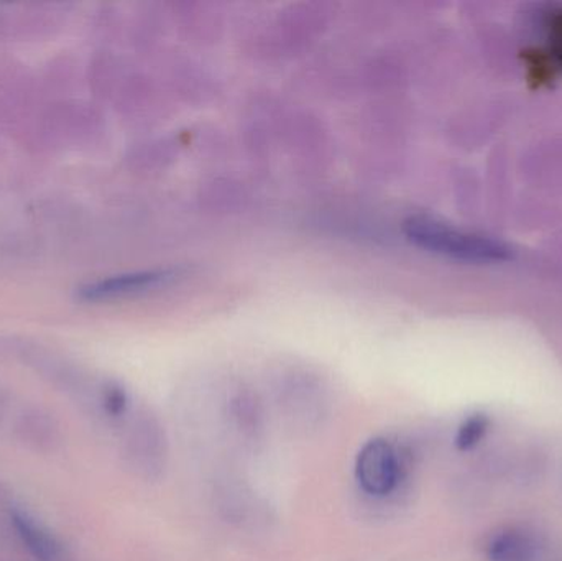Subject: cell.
<instances>
[{
    "label": "cell",
    "mask_w": 562,
    "mask_h": 561,
    "mask_svg": "<svg viewBox=\"0 0 562 561\" xmlns=\"http://www.w3.org/2000/svg\"><path fill=\"white\" fill-rule=\"evenodd\" d=\"M127 392L117 384L108 385L102 394V407L109 417H121L127 412Z\"/></svg>",
    "instance_id": "9c48e42d"
},
{
    "label": "cell",
    "mask_w": 562,
    "mask_h": 561,
    "mask_svg": "<svg viewBox=\"0 0 562 561\" xmlns=\"http://www.w3.org/2000/svg\"><path fill=\"white\" fill-rule=\"evenodd\" d=\"M488 557L491 561H533L535 543L527 534L510 530L491 543Z\"/></svg>",
    "instance_id": "52a82bcc"
},
{
    "label": "cell",
    "mask_w": 562,
    "mask_h": 561,
    "mask_svg": "<svg viewBox=\"0 0 562 561\" xmlns=\"http://www.w3.org/2000/svg\"><path fill=\"white\" fill-rule=\"evenodd\" d=\"M400 458L389 440L373 438L360 448L356 478L363 493L382 497L393 493L400 481Z\"/></svg>",
    "instance_id": "7a4b0ae2"
},
{
    "label": "cell",
    "mask_w": 562,
    "mask_h": 561,
    "mask_svg": "<svg viewBox=\"0 0 562 561\" xmlns=\"http://www.w3.org/2000/svg\"><path fill=\"white\" fill-rule=\"evenodd\" d=\"M487 418L482 417V415L469 418L459 428L458 437H456V447L459 450H469V448L475 447L484 437L485 431H487Z\"/></svg>",
    "instance_id": "ba28073f"
},
{
    "label": "cell",
    "mask_w": 562,
    "mask_h": 561,
    "mask_svg": "<svg viewBox=\"0 0 562 561\" xmlns=\"http://www.w3.org/2000/svg\"><path fill=\"white\" fill-rule=\"evenodd\" d=\"M132 457L137 461L138 467L150 474V476H158L165 468V460H167V438L165 431L161 430L160 424L154 417L140 418L134 428L132 435Z\"/></svg>",
    "instance_id": "277c9868"
},
{
    "label": "cell",
    "mask_w": 562,
    "mask_h": 561,
    "mask_svg": "<svg viewBox=\"0 0 562 561\" xmlns=\"http://www.w3.org/2000/svg\"><path fill=\"white\" fill-rule=\"evenodd\" d=\"M10 523L15 529L16 536L22 540L25 549L40 561H55L61 553V547L56 542L55 537L36 524L35 519L20 509L10 513Z\"/></svg>",
    "instance_id": "5b68a950"
},
{
    "label": "cell",
    "mask_w": 562,
    "mask_h": 561,
    "mask_svg": "<svg viewBox=\"0 0 562 561\" xmlns=\"http://www.w3.org/2000/svg\"><path fill=\"white\" fill-rule=\"evenodd\" d=\"M403 233L415 246L461 262L502 263L514 259V250L507 244L431 217H409L403 224Z\"/></svg>",
    "instance_id": "6da1fadb"
},
{
    "label": "cell",
    "mask_w": 562,
    "mask_h": 561,
    "mask_svg": "<svg viewBox=\"0 0 562 561\" xmlns=\"http://www.w3.org/2000/svg\"><path fill=\"white\" fill-rule=\"evenodd\" d=\"M177 276L178 270L173 269L122 273V276L109 277V279L82 285L76 296L82 302H104V300L121 299V296L135 295V293L158 289V287L175 280Z\"/></svg>",
    "instance_id": "3957f363"
},
{
    "label": "cell",
    "mask_w": 562,
    "mask_h": 561,
    "mask_svg": "<svg viewBox=\"0 0 562 561\" xmlns=\"http://www.w3.org/2000/svg\"><path fill=\"white\" fill-rule=\"evenodd\" d=\"M229 418L247 445L260 444L266 434V414L259 401L250 394H237L229 405Z\"/></svg>",
    "instance_id": "8992f818"
}]
</instances>
